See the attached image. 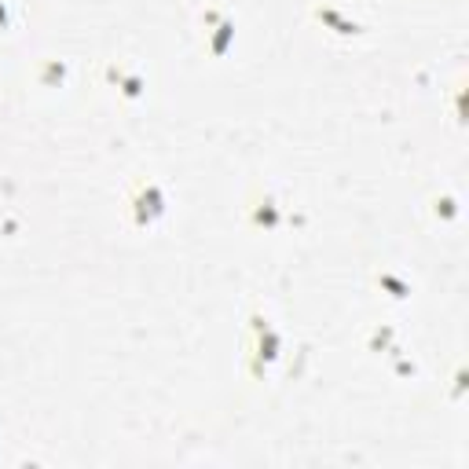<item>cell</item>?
Returning <instances> with one entry per match:
<instances>
[{"label":"cell","instance_id":"2","mask_svg":"<svg viewBox=\"0 0 469 469\" xmlns=\"http://www.w3.org/2000/svg\"><path fill=\"white\" fill-rule=\"evenodd\" d=\"M0 26H8V8L0 4Z\"/></svg>","mask_w":469,"mask_h":469},{"label":"cell","instance_id":"1","mask_svg":"<svg viewBox=\"0 0 469 469\" xmlns=\"http://www.w3.org/2000/svg\"><path fill=\"white\" fill-rule=\"evenodd\" d=\"M128 205H132V217H136V224H140V228H143V224H151L154 217H161V213H165V198H161V191H158L154 184L140 187Z\"/></svg>","mask_w":469,"mask_h":469}]
</instances>
